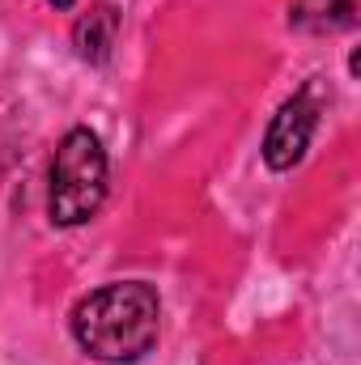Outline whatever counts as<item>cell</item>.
Returning a JSON list of instances; mask_svg holds the SVG:
<instances>
[{"mask_svg": "<svg viewBox=\"0 0 361 365\" xmlns=\"http://www.w3.org/2000/svg\"><path fill=\"white\" fill-rule=\"evenodd\" d=\"M162 302L145 280H115L93 289L73 310V336L93 361L132 365L158 344Z\"/></svg>", "mask_w": 361, "mask_h": 365, "instance_id": "1", "label": "cell"}, {"mask_svg": "<svg viewBox=\"0 0 361 365\" xmlns=\"http://www.w3.org/2000/svg\"><path fill=\"white\" fill-rule=\"evenodd\" d=\"M289 26L306 34H336L357 26V0H293L289 4Z\"/></svg>", "mask_w": 361, "mask_h": 365, "instance_id": "5", "label": "cell"}, {"mask_svg": "<svg viewBox=\"0 0 361 365\" xmlns=\"http://www.w3.org/2000/svg\"><path fill=\"white\" fill-rule=\"evenodd\" d=\"M319 115H323V90H319V81L306 86V90H298L276 110V119L268 123V136H264V162H268V170H293L306 158L310 136L319 128Z\"/></svg>", "mask_w": 361, "mask_h": 365, "instance_id": "3", "label": "cell"}, {"mask_svg": "<svg viewBox=\"0 0 361 365\" xmlns=\"http://www.w3.org/2000/svg\"><path fill=\"white\" fill-rule=\"evenodd\" d=\"M106 200V149L90 128L64 132L51 158V187H47V217L51 225H86Z\"/></svg>", "mask_w": 361, "mask_h": 365, "instance_id": "2", "label": "cell"}, {"mask_svg": "<svg viewBox=\"0 0 361 365\" xmlns=\"http://www.w3.org/2000/svg\"><path fill=\"white\" fill-rule=\"evenodd\" d=\"M115 38H119V9L111 0H98L90 4L77 26H73V43H77V56L86 64H106L111 51H115Z\"/></svg>", "mask_w": 361, "mask_h": 365, "instance_id": "4", "label": "cell"}, {"mask_svg": "<svg viewBox=\"0 0 361 365\" xmlns=\"http://www.w3.org/2000/svg\"><path fill=\"white\" fill-rule=\"evenodd\" d=\"M47 4H56V9H73V0H47Z\"/></svg>", "mask_w": 361, "mask_h": 365, "instance_id": "6", "label": "cell"}]
</instances>
